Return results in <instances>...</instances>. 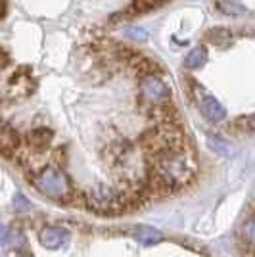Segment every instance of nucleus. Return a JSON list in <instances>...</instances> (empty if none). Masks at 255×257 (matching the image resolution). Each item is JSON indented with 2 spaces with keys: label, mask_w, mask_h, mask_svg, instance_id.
Segmentation results:
<instances>
[{
  "label": "nucleus",
  "mask_w": 255,
  "mask_h": 257,
  "mask_svg": "<svg viewBox=\"0 0 255 257\" xmlns=\"http://www.w3.org/2000/svg\"><path fill=\"white\" fill-rule=\"evenodd\" d=\"M31 184L39 192L54 200V202L71 204V200H73L71 181H69L67 175H64L62 167H58V165H50V163L44 165L39 171V175L31 181Z\"/></svg>",
  "instance_id": "obj_1"
},
{
  "label": "nucleus",
  "mask_w": 255,
  "mask_h": 257,
  "mask_svg": "<svg viewBox=\"0 0 255 257\" xmlns=\"http://www.w3.org/2000/svg\"><path fill=\"white\" fill-rule=\"evenodd\" d=\"M140 94L148 106H163L171 102V88L163 79L158 77V73L144 75L140 79Z\"/></svg>",
  "instance_id": "obj_2"
},
{
  "label": "nucleus",
  "mask_w": 255,
  "mask_h": 257,
  "mask_svg": "<svg viewBox=\"0 0 255 257\" xmlns=\"http://www.w3.org/2000/svg\"><path fill=\"white\" fill-rule=\"evenodd\" d=\"M69 232L62 226H46L41 232V244L48 249H58L67 242Z\"/></svg>",
  "instance_id": "obj_3"
},
{
  "label": "nucleus",
  "mask_w": 255,
  "mask_h": 257,
  "mask_svg": "<svg viewBox=\"0 0 255 257\" xmlns=\"http://www.w3.org/2000/svg\"><path fill=\"white\" fill-rule=\"evenodd\" d=\"M200 109H202L203 117L209 119L211 123H219V121H223L226 117V111H224V107L215 100L213 96H205L202 100V104H200Z\"/></svg>",
  "instance_id": "obj_4"
},
{
  "label": "nucleus",
  "mask_w": 255,
  "mask_h": 257,
  "mask_svg": "<svg viewBox=\"0 0 255 257\" xmlns=\"http://www.w3.org/2000/svg\"><path fill=\"white\" fill-rule=\"evenodd\" d=\"M205 62H207V50H205V46L192 48L190 52L186 54V58H184V65L188 69H200Z\"/></svg>",
  "instance_id": "obj_5"
},
{
  "label": "nucleus",
  "mask_w": 255,
  "mask_h": 257,
  "mask_svg": "<svg viewBox=\"0 0 255 257\" xmlns=\"http://www.w3.org/2000/svg\"><path fill=\"white\" fill-rule=\"evenodd\" d=\"M135 236H137V240H140L146 246H154V244H158L161 238H163L161 232H158L156 228H150V226H139L135 230Z\"/></svg>",
  "instance_id": "obj_6"
},
{
  "label": "nucleus",
  "mask_w": 255,
  "mask_h": 257,
  "mask_svg": "<svg viewBox=\"0 0 255 257\" xmlns=\"http://www.w3.org/2000/svg\"><path fill=\"white\" fill-rule=\"evenodd\" d=\"M219 8H221L226 16H232V18H238V16L247 14V8H245L242 2H238V0H219Z\"/></svg>",
  "instance_id": "obj_7"
},
{
  "label": "nucleus",
  "mask_w": 255,
  "mask_h": 257,
  "mask_svg": "<svg viewBox=\"0 0 255 257\" xmlns=\"http://www.w3.org/2000/svg\"><path fill=\"white\" fill-rule=\"evenodd\" d=\"M207 142H209V148H211L215 154H219V156H224V158H230L234 154V148L226 142L224 139H221V137H209L207 139Z\"/></svg>",
  "instance_id": "obj_8"
},
{
  "label": "nucleus",
  "mask_w": 255,
  "mask_h": 257,
  "mask_svg": "<svg viewBox=\"0 0 255 257\" xmlns=\"http://www.w3.org/2000/svg\"><path fill=\"white\" fill-rule=\"evenodd\" d=\"M230 131L232 133H255V115H247V117H238L230 123Z\"/></svg>",
  "instance_id": "obj_9"
},
{
  "label": "nucleus",
  "mask_w": 255,
  "mask_h": 257,
  "mask_svg": "<svg viewBox=\"0 0 255 257\" xmlns=\"http://www.w3.org/2000/svg\"><path fill=\"white\" fill-rule=\"evenodd\" d=\"M163 2H167V0H133L129 10L133 12V14H146V12L161 6Z\"/></svg>",
  "instance_id": "obj_10"
},
{
  "label": "nucleus",
  "mask_w": 255,
  "mask_h": 257,
  "mask_svg": "<svg viewBox=\"0 0 255 257\" xmlns=\"http://www.w3.org/2000/svg\"><path fill=\"white\" fill-rule=\"evenodd\" d=\"M207 39L217 46H224V44L230 41V31L228 29H211L207 33Z\"/></svg>",
  "instance_id": "obj_11"
},
{
  "label": "nucleus",
  "mask_w": 255,
  "mask_h": 257,
  "mask_svg": "<svg viewBox=\"0 0 255 257\" xmlns=\"http://www.w3.org/2000/svg\"><path fill=\"white\" fill-rule=\"evenodd\" d=\"M242 236H244V240L249 246L255 247V219L245 223L244 228H242Z\"/></svg>",
  "instance_id": "obj_12"
},
{
  "label": "nucleus",
  "mask_w": 255,
  "mask_h": 257,
  "mask_svg": "<svg viewBox=\"0 0 255 257\" xmlns=\"http://www.w3.org/2000/svg\"><path fill=\"white\" fill-rule=\"evenodd\" d=\"M125 35L133 41H139V43H144L148 39V31H144L142 27H131V29L125 31Z\"/></svg>",
  "instance_id": "obj_13"
},
{
  "label": "nucleus",
  "mask_w": 255,
  "mask_h": 257,
  "mask_svg": "<svg viewBox=\"0 0 255 257\" xmlns=\"http://www.w3.org/2000/svg\"><path fill=\"white\" fill-rule=\"evenodd\" d=\"M8 240H10V232H8V228H4V226L0 225V246H4Z\"/></svg>",
  "instance_id": "obj_14"
},
{
  "label": "nucleus",
  "mask_w": 255,
  "mask_h": 257,
  "mask_svg": "<svg viewBox=\"0 0 255 257\" xmlns=\"http://www.w3.org/2000/svg\"><path fill=\"white\" fill-rule=\"evenodd\" d=\"M8 0H0V20H4L8 16Z\"/></svg>",
  "instance_id": "obj_15"
}]
</instances>
